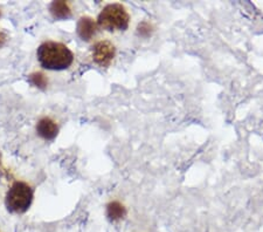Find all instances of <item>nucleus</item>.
<instances>
[{
  "instance_id": "nucleus-1",
  "label": "nucleus",
  "mask_w": 263,
  "mask_h": 232,
  "mask_svg": "<svg viewBox=\"0 0 263 232\" xmlns=\"http://www.w3.org/2000/svg\"><path fill=\"white\" fill-rule=\"evenodd\" d=\"M37 60L46 69L63 70L69 68L74 62V54L61 42L46 41L41 44L36 52Z\"/></svg>"
},
{
  "instance_id": "nucleus-4",
  "label": "nucleus",
  "mask_w": 263,
  "mask_h": 232,
  "mask_svg": "<svg viewBox=\"0 0 263 232\" xmlns=\"http://www.w3.org/2000/svg\"><path fill=\"white\" fill-rule=\"evenodd\" d=\"M92 60L101 67H108L116 56V48L109 40L97 41L92 46Z\"/></svg>"
},
{
  "instance_id": "nucleus-8",
  "label": "nucleus",
  "mask_w": 263,
  "mask_h": 232,
  "mask_svg": "<svg viewBox=\"0 0 263 232\" xmlns=\"http://www.w3.org/2000/svg\"><path fill=\"white\" fill-rule=\"evenodd\" d=\"M126 216L125 206L117 201L110 202L107 205V217L109 221L118 222Z\"/></svg>"
},
{
  "instance_id": "nucleus-10",
  "label": "nucleus",
  "mask_w": 263,
  "mask_h": 232,
  "mask_svg": "<svg viewBox=\"0 0 263 232\" xmlns=\"http://www.w3.org/2000/svg\"><path fill=\"white\" fill-rule=\"evenodd\" d=\"M152 32V26L148 23H142L138 26V33L142 37H148Z\"/></svg>"
},
{
  "instance_id": "nucleus-6",
  "label": "nucleus",
  "mask_w": 263,
  "mask_h": 232,
  "mask_svg": "<svg viewBox=\"0 0 263 232\" xmlns=\"http://www.w3.org/2000/svg\"><path fill=\"white\" fill-rule=\"evenodd\" d=\"M97 29H99V25L97 21H95L90 16H82L78 23V31L79 37L81 38L83 41H90L92 38L96 35Z\"/></svg>"
},
{
  "instance_id": "nucleus-12",
  "label": "nucleus",
  "mask_w": 263,
  "mask_h": 232,
  "mask_svg": "<svg viewBox=\"0 0 263 232\" xmlns=\"http://www.w3.org/2000/svg\"><path fill=\"white\" fill-rule=\"evenodd\" d=\"M0 167H2V156H0Z\"/></svg>"
},
{
  "instance_id": "nucleus-2",
  "label": "nucleus",
  "mask_w": 263,
  "mask_h": 232,
  "mask_svg": "<svg viewBox=\"0 0 263 232\" xmlns=\"http://www.w3.org/2000/svg\"><path fill=\"white\" fill-rule=\"evenodd\" d=\"M130 24V14L122 4H109L101 11L97 18L99 27L109 32L125 31Z\"/></svg>"
},
{
  "instance_id": "nucleus-5",
  "label": "nucleus",
  "mask_w": 263,
  "mask_h": 232,
  "mask_svg": "<svg viewBox=\"0 0 263 232\" xmlns=\"http://www.w3.org/2000/svg\"><path fill=\"white\" fill-rule=\"evenodd\" d=\"M36 133L46 141H52L59 134V126L50 117H42L36 123Z\"/></svg>"
},
{
  "instance_id": "nucleus-7",
  "label": "nucleus",
  "mask_w": 263,
  "mask_h": 232,
  "mask_svg": "<svg viewBox=\"0 0 263 232\" xmlns=\"http://www.w3.org/2000/svg\"><path fill=\"white\" fill-rule=\"evenodd\" d=\"M49 11L55 19H68L71 16V8L67 2L52 3Z\"/></svg>"
},
{
  "instance_id": "nucleus-9",
  "label": "nucleus",
  "mask_w": 263,
  "mask_h": 232,
  "mask_svg": "<svg viewBox=\"0 0 263 232\" xmlns=\"http://www.w3.org/2000/svg\"><path fill=\"white\" fill-rule=\"evenodd\" d=\"M29 81H31V83L34 84L35 87L41 88V90H45L48 83L47 79H46L45 75L41 73H34L32 75H29Z\"/></svg>"
},
{
  "instance_id": "nucleus-11",
  "label": "nucleus",
  "mask_w": 263,
  "mask_h": 232,
  "mask_svg": "<svg viewBox=\"0 0 263 232\" xmlns=\"http://www.w3.org/2000/svg\"><path fill=\"white\" fill-rule=\"evenodd\" d=\"M6 40V37H5V34H4L3 32H0V46H3V44H4V41Z\"/></svg>"
},
{
  "instance_id": "nucleus-3",
  "label": "nucleus",
  "mask_w": 263,
  "mask_h": 232,
  "mask_svg": "<svg viewBox=\"0 0 263 232\" xmlns=\"http://www.w3.org/2000/svg\"><path fill=\"white\" fill-rule=\"evenodd\" d=\"M34 197L32 187L27 183L14 182L8 190L5 198V205L12 213H25L31 208Z\"/></svg>"
}]
</instances>
